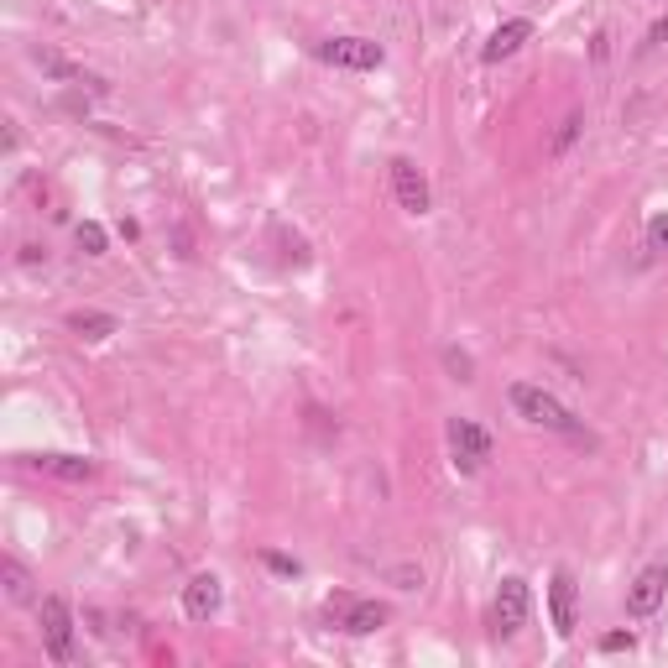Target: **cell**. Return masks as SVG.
Listing matches in <instances>:
<instances>
[{
    "mask_svg": "<svg viewBox=\"0 0 668 668\" xmlns=\"http://www.w3.org/2000/svg\"><path fill=\"white\" fill-rule=\"evenodd\" d=\"M511 407H517V418H527V423H538V429H559V433H575V413L559 402L553 392L543 387H533V382H511Z\"/></svg>",
    "mask_w": 668,
    "mask_h": 668,
    "instance_id": "cell-1",
    "label": "cell"
},
{
    "mask_svg": "<svg viewBox=\"0 0 668 668\" xmlns=\"http://www.w3.org/2000/svg\"><path fill=\"white\" fill-rule=\"evenodd\" d=\"M37 616H42V648L52 664H74V611L63 595H42L37 600Z\"/></svg>",
    "mask_w": 668,
    "mask_h": 668,
    "instance_id": "cell-2",
    "label": "cell"
},
{
    "mask_svg": "<svg viewBox=\"0 0 668 668\" xmlns=\"http://www.w3.org/2000/svg\"><path fill=\"white\" fill-rule=\"evenodd\" d=\"M449 455H455V471L475 475L491 460V433L471 418H449Z\"/></svg>",
    "mask_w": 668,
    "mask_h": 668,
    "instance_id": "cell-3",
    "label": "cell"
},
{
    "mask_svg": "<svg viewBox=\"0 0 668 668\" xmlns=\"http://www.w3.org/2000/svg\"><path fill=\"white\" fill-rule=\"evenodd\" d=\"M329 622H334V627H345V632H355V637H371V632L387 627V606H382V600L329 595Z\"/></svg>",
    "mask_w": 668,
    "mask_h": 668,
    "instance_id": "cell-4",
    "label": "cell"
},
{
    "mask_svg": "<svg viewBox=\"0 0 668 668\" xmlns=\"http://www.w3.org/2000/svg\"><path fill=\"white\" fill-rule=\"evenodd\" d=\"M318 58L334 63V68H382L387 63L382 42H371V37H329V42H318Z\"/></svg>",
    "mask_w": 668,
    "mask_h": 668,
    "instance_id": "cell-5",
    "label": "cell"
},
{
    "mask_svg": "<svg viewBox=\"0 0 668 668\" xmlns=\"http://www.w3.org/2000/svg\"><path fill=\"white\" fill-rule=\"evenodd\" d=\"M527 611H533V590H527V580L507 575L502 590H496V637H517V632L527 627Z\"/></svg>",
    "mask_w": 668,
    "mask_h": 668,
    "instance_id": "cell-6",
    "label": "cell"
},
{
    "mask_svg": "<svg viewBox=\"0 0 668 668\" xmlns=\"http://www.w3.org/2000/svg\"><path fill=\"white\" fill-rule=\"evenodd\" d=\"M549 616H553V632H559V637H575V627H580V590H575V575H569V569H553Z\"/></svg>",
    "mask_w": 668,
    "mask_h": 668,
    "instance_id": "cell-7",
    "label": "cell"
},
{
    "mask_svg": "<svg viewBox=\"0 0 668 668\" xmlns=\"http://www.w3.org/2000/svg\"><path fill=\"white\" fill-rule=\"evenodd\" d=\"M664 595H668V569L664 564H648L627 590V616H653L664 606Z\"/></svg>",
    "mask_w": 668,
    "mask_h": 668,
    "instance_id": "cell-8",
    "label": "cell"
},
{
    "mask_svg": "<svg viewBox=\"0 0 668 668\" xmlns=\"http://www.w3.org/2000/svg\"><path fill=\"white\" fill-rule=\"evenodd\" d=\"M392 189H397V204H402L407 214H429V178L407 157L392 162Z\"/></svg>",
    "mask_w": 668,
    "mask_h": 668,
    "instance_id": "cell-9",
    "label": "cell"
},
{
    "mask_svg": "<svg viewBox=\"0 0 668 668\" xmlns=\"http://www.w3.org/2000/svg\"><path fill=\"white\" fill-rule=\"evenodd\" d=\"M522 42H533V21H527V16H511V21H502V27L486 37L480 58H486V63H502L511 52H522Z\"/></svg>",
    "mask_w": 668,
    "mask_h": 668,
    "instance_id": "cell-10",
    "label": "cell"
},
{
    "mask_svg": "<svg viewBox=\"0 0 668 668\" xmlns=\"http://www.w3.org/2000/svg\"><path fill=\"white\" fill-rule=\"evenodd\" d=\"M220 600H225V585H220L214 575H194V580L183 585V611H189V622H209V616L220 611Z\"/></svg>",
    "mask_w": 668,
    "mask_h": 668,
    "instance_id": "cell-11",
    "label": "cell"
},
{
    "mask_svg": "<svg viewBox=\"0 0 668 668\" xmlns=\"http://www.w3.org/2000/svg\"><path fill=\"white\" fill-rule=\"evenodd\" d=\"M27 465L42 475H58V480H94V460L89 455H27Z\"/></svg>",
    "mask_w": 668,
    "mask_h": 668,
    "instance_id": "cell-12",
    "label": "cell"
},
{
    "mask_svg": "<svg viewBox=\"0 0 668 668\" xmlns=\"http://www.w3.org/2000/svg\"><path fill=\"white\" fill-rule=\"evenodd\" d=\"M68 329L79 334V340H110L120 329L116 314H94V309H79V314H68Z\"/></svg>",
    "mask_w": 668,
    "mask_h": 668,
    "instance_id": "cell-13",
    "label": "cell"
},
{
    "mask_svg": "<svg viewBox=\"0 0 668 668\" xmlns=\"http://www.w3.org/2000/svg\"><path fill=\"white\" fill-rule=\"evenodd\" d=\"M0 585H5V595L16 600V606H32L37 600V590H32V575L16 564V559H0Z\"/></svg>",
    "mask_w": 668,
    "mask_h": 668,
    "instance_id": "cell-14",
    "label": "cell"
},
{
    "mask_svg": "<svg viewBox=\"0 0 668 668\" xmlns=\"http://www.w3.org/2000/svg\"><path fill=\"white\" fill-rule=\"evenodd\" d=\"M444 366H449L455 382H475V360L460 350V345H444Z\"/></svg>",
    "mask_w": 668,
    "mask_h": 668,
    "instance_id": "cell-15",
    "label": "cell"
},
{
    "mask_svg": "<svg viewBox=\"0 0 668 668\" xmlns=\"http://www.w3.org/2000/svg\"><path fill=\"white\" fill-rule=\"evenodd\" d=\"M79 245H84V256H105V225L84 220L79 225Z\"/></svg>",
    "mask_w": 668,
    "mask_h": 668,
    "instance_id": "cell-16",
    "label": "cell"
},
{
    "mask_svg": "<svg viewBox=\"0 0 668 668\" xmlns=\"http://www.w3.org/2000/svg\"><path fill=\"white\" fill-rule=\"evenodd\" d=\"M42 74H52V79H84V68H74V63H63L58 52H37Z\"/></svg>",
    "mask_w": 668,
    "mask_h": 668,
    "instance_id": "cell-17",
    "label": "cell"
},
{
    "mask_svg": "<svg viewBox=\"0 0 668 668\" xmlns=\"http://www.w3.org/2000/svg\"><path fill=\"white\" fill-rule=\"evenodd\" d=\"M262 564H267L272 575H287V580H293V575H303V564H298V559H287V553H277V549H262Z\"/></svg>",
    "mask_w": 668,
    "mask_h": 668,
    "instance_id": "cell-18",
    "label": "cell"
},
{
    "mask_svg": "<svg viewBox=\"0 0 668 668\" xmlns=\"http://www.w3.org/2000/svg\"><path fill=\"white\" fill-rule=\"evenodd\" d=\"M580 125H585L580 116H564V125L553 131V152H569V147H575V136H580Z\"/></svg>",
    "mask_w": 668,
    "mask_h": 668,
    "instance_id": "cell-19",
    "label": "cell"
},
{
    "mask_svg": "<svg viewBox=\"0 0 668 668\" xmlns=\"http://www.w3.org/2000/svg\"><path fill=\"white\" fill-rule=\"evenodd\" d=\"M648 240H653V251H668V214L648 220Z\"/></svg>",
    "mask_w": 668,
    "mask_h": 668,
    "instance_id": "cell-20",
    "label": "cell"
},
{
    "mask_svg": "<svg viewBox=\"0 0 668 668\" xmlns=\"http://www.w3.org/2000/svg\"><path fill=\"white\" fill-rule=\"evenodd\" d=\"M392 580H397V590H418V585H423V569L402 564V569H392Z\"/></svg>",
    "mask_w": 668,
    "mask_h": 668,
    "instance_id": "cell-21",
    "label": "cell"
},
{
    "mask_svg": "<svg viewBox=\"0 0 668 668\" xmlns=\"http://www.w3.org/2000/svg\"><path fill=\"white\" fill-rule=\"evenodd\" d=\"M632 642H637L632 632H606V637H600V653H622V648H632Z\"/></svg>",
    "mask_w": 668,
    "mask_h": 668,
    "instance_id": "cell-22",
    "label": "cell"
},
{
    "mask_svg": "<svg viewBox=\"0 0 668 668\" xmlns=\"http://www.w3.org/2000/svg\"><path fill=\"white\" fill-rule=\"evenodd\" d=\"M648 37H653V42H668V16L658 21V27H653V32H648Z\"/></svg>",
    "mask_w": 668,
    "mask_h": 668,
    "instance_id": "cell-23",
    "label": "cell"
}]
</instances>
